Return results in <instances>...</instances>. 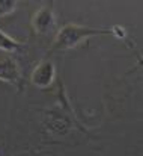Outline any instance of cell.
<instances>
[{"label": "cell", "instance_id": "obj_3", "mask_svg": "<svg viewBox=\"0 0 143 156\" xmlns=\"http://www.w3.org/2000/svg\"><path fill=\"white\" fill-rule=\"evenodd\" d=\"M30 24H32V27L36 34L45 35L48 32H51L56 26V15H54L53 6L51 5H42L33 14Z\"/></svg>", "mask_w": 143, "mask_h": 156}, {"label": "cell", "instance_id": "obj_7", "mask_svg": "<svg viewBox=\"0 0 143 156\" xmlns=\"http://www.w3.org/2000/svg\"><path fill=\"white\" fill-rule=\"evenodd\" d=\"M17 9L15 0H0V17H6Z\"/></svg>", "mask_w": 143, "mask_h": 156}, {"label": "cell", "instance_id": "obj_6", "mask_svg": "<svg viewBox=\"0 0 143 156\" xmlns=\"http://www.w3.org/2000/svg\"><path fill=\"white\" fill-rule=\"evenodd\" d=\"M26 49V44H23L18 40H14L12 37H9L6 32H3L0 29V50L6 53H20Z\"/></svg>", "mask_w": 143, "mask_h": 156}, {"label": "cell", "instance_id": "obj_5", "mask_svg": "<svg viewBox=\"0 0 143 156\" xmlns=\"http://www.w3.org/2000/svg\"><path fill=\"white\" fill-rule=\"evenodd\" d=\"M21 79L20 64L8 55H0V80L17 85Z\"/></svg>", "mask_w": 143, "mask_h": 156}, {"label": "cell", "instance_id": "obj_2", "mask_svg": "<svg viewBox=\"0 0 143 156\" xmlns=\"http://www.w3.org/2000/svg\"><path fill=\"white\" fill-rule=\"evenodd\" d=\"M44 127H45V130L50 135L60 138V136L68 135L72 130L74 124H72L71 118L66 114H63L60 111H51V112H48L47 117H45Z\"/></svg>", "mask_w": 143, "mask_h": 156}, {"label": "cell", "instance_id": "obj_1", "mask_svg": "<svg viewBox=\"0 0 143 156\" xmlns=\"http://www.w3.org/2000/svg\"><path fill=\"white\" fill-rule=\"evenodd\" d=\"M99 35H113V27L105 29V27H89V26H80V24H65L60 27L53 40L51 50H68L74 49L83 41L99 37Z\"/></svg>", "mask_w": 143, "mask_h": 156}, {"label": "cell", "instance_id": "obj_4", "mask_svg": "<svg viewBox=\"0 0 143 156\" xmlns=\"http://www.w3.org/2000/svg\"><path fill=\"white\" fill-rule=\"evenodd\" d=\"M56 77V67L51 61H42L35 67V70L30 74V82L39 90L48 88Z\"/></svg>", "mask_w": 143, "mask_h": 156}]
</instances>
